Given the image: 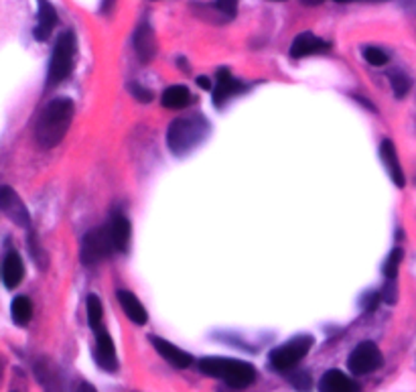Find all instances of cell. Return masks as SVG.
<instances>
[{
	"mask_svg": "<svg viewBox=\"0 0 416 392\" xmlns=\"http://www.w3.org/2000/svg\"><path fill=\"white\" fill-rule=\"evenodd\" d=\"M118 303L122 307L124 315L136 326H144L148 321V313L144 309V305L138 301V297L131 291H118Z\"/></svg>",
	"mask_w": 416,
	"mask_h": 392,
	"instance_id": "9a60e30c",
	"label": "cell"
},
{
	"mask_svg": "<svg viewBox=\"0 0 416 392\" xmlns=\"http://www.w3.org/2000/svg\"><path fill=\"white\" fill-rule=\"evenodd\" d=\"M0 374H2V362H0Z\"/></svg>",
	"mask_w": 416,
	"mask_h": 392,
	"instance_id": "e575fe53",
	"label": "cell"
},
{
	"mask_svg": "<svg viewBox=\"0 0 416 392\" xmlns=\"http://www.w3.org/2000/svg\"><path fill=\"white\" fill-rule=\"evenodd\" d=\"M57 25V13L53 9V4L49 0H39V13H37V26L33 31L35 39L47 41L49 35L53 33V29Z\"/></svg>",
	"mask_w": 416,
	"mask_h": 392,
	"instance_id": "2e32d148",
	"label": "cell"
},
{
	"mask_svg": "<svg viewBox=\"0 0 416 392\" xmlns=\"http://www.w3.org/2000/svg\"><path fill=\"white\" fill-rule=\"evenodd\" d=\"M313 346L311 336H297L293 340H288L286 343H283L280 348H276L270 352V366L285 372V370H290L299 364L300 360L309 353Z\"/></svg>",
	"mask_w": 416,
	"mask_h": 392,
	"instance_id": "5b68a950",
	"label": "cell"
},
{
	"mask_svg": "<svg viewBox=\"0 0 416 392\" xmlns=\"http://www.w3.org/2000/svg\"><path fill=\"white\" fill-rule=\"evenodd\" d=\"M347 366H350L351 374H355V376L370 374V372H374V370L382 366V352L374 341H362L350 353Z\"/></svg>",
	"mask_w": 416,
	"mask_h": 392,
	"instance_id": "52a82bcc",
	"label": "cell"
},
{
	"mask_svg": "<svg viewBox=\"0 0 416 392\" xmlns=\"http://www.w3.org/2000/svg\"><path fill=\"white\" fill-rule=\"evenodd\" d=\"M335 2H351V0H335Z\"/></svg>",
	"mask_w": 416,
	"mask_h": 392,
	"instance_id": "836d02e7",
	"label": "cell"
},
{
	"mask_svg": "<svg viewBox=\"0 0 416 392\" xmlns=\"http://www.w3.org/2000/svg\"><path fill=\"white\" fill-rule=\"evenodd\" d=\"M23 275H25V266H23V261L19 256V252L11 250L6 254V258L2 262V281L6 288L19 287V283L23 281Z\"/></svg>",
	"mask_w": 416,
	"mask_h": 392,
	"instance_id": "d6986e66",
	"label": "cell"
},
{
	"mask_svg": "<svg viewBox=\"0 0 416 392\" xmlns=\"http://www.w3.org/2000/svg\"><path fill=\"white\" fill-rule=\"evenodd\" d=\"M364 59L370 66L382 67L388 64V53L384 51V49H380V47H365Z\"/></svg>",
	"mask_w": 416,
	"mask_h": 392,
	"instance_id": "d4e9b609",
	"label": "cell"
},
{
	"mask_svg": "<svg viewBox=\"0 0 416 392\" xmlns=\"http://www.w3.org/2000/svg\"><path fill=\"white\" fill-rule=\"evenodd\" d=\"M108 236L114 244L116 252H126L128 248V240H131V222L122 216V213H114L110 218V222L106 223Z\"/></svg>",
	"mask_w": 416,
	"mask_h": 392,
	"instance_id": "4fadbf2b",
	"label": "cell"
},
{
	"mask_svg": "<svg viewBox=\"0 0 416 392\" xmlns=\"http://www.w3.org/2000/svg\"><path fill=\"white\" fill-rule=\"evenodd\" d=\"M215 9L225 19H234L235 11H238V0H215Z\"/></svg>",
	"mask_w": 416,
	"mask_h": 392,
	"instance_id": "484cf974",
	"label": "cell"
},
{
	"mask_svg": "<svg viewBox=\"0 0 416 392\" xmlns=\"http://www.w3.org/2000/svg\"><path fill=\"white\" fill-rule=\"evenodd\" d=\"M189 102H191V92L185 86H171L161 98V104L169 110H181L185 106H189Z\"/></svg>",
	"mask_w": 416,
	"mask_h": 392,
	"instance_id": "ffe728a7",
	"label": "cell"
},
{
	"mask_svg": "<svg viewBox=\"0 0 416 392\" xmlns=\"http://www.w3.org/2000/svg\"><path fill=\"white\" fill-rule=\"evenodd\" d=\"M329 49H331V43L319 39L313 33H300L299 37L293 41V45H290V57L300 59V57L315 55V53H325Z\"/></svg>",
	"mask_w": 416,
	"mask_h": 392,
	"instance_id": "8fae6325",
	"label": "cell"
},
{
	"mask_svg": "<svg viewBox=\"0 0 416 392\" xmlns=\"http://www.w3.org/2000/svg\"><path fill=\"white\" fill-rule=\"evenodd\" d=\"M293 384H295L300 392H309V388H311V376L305 374V372H300V374H297V376L293 378Z\"/></svg>",
	"mask_w": 416,
	"mask_h": 392,
	"instance_id": "f1b7e54d",
	"label": "cell"
},
{
	"mask_svg": "<svg viewBox=\"0 0 416 392\" xmlns=\"http://www.w3.org/2000/svg\"><path fill=\"white\" fill-rule=\"evenodd\" d=\"M114 250V244L108 236V230L100 228V230H91L90 234L83 236L81 240V248H79V256H81V262L86 266H91V264H98L100 261H104L106 256H110Z\"/></svg>",
	"mask_w": 416,
	"mask_h": 392,
	"instance_id": "8992f818",
	"label": "cell"
},
{
	"mask_svg": "<svg viewBox=\"0 0 416 392\" xmlns=\"http://www.w3.org/2000/svg\"><path fill=\"white\" fill-rule=\"evenodd\" d=\"M380 155H382V161H384V165H386V169L390 173L392 181L396 184V187H404L406 177H404L402 165H400V159H398L394 143L392 141H384L382 146H380Z\"/></svg>",
	"mask_w": 416,
	"mask_h": 392,
	"instance_id": "e0dca14e",
	"label": "cell"
},
{
	"mask_svg": "<svg viewBox=\"0 0 416 392\" xmlns=\"http://www.w3.org/2000/svg\"><path fill=\"white\" fill-rule=\"evenodd\" d=\"M128 90H131V94L136 98V100H141V102H151L153 100V92L151 90H146L144 86H141V84H128Z\"/></svg>",
	"mask_w": 416,
	"mask_h": 392,
	"instance_id": "4316f807",
	"label": "cell"
},
{
	"mask_svg": "<svg viewBox=\"0 0 416 392\" xmlns=\"http://www.w3.org/2000/svg\"><path fill=\"white\" fill-rule=\"evenodd\" d=\"M134 49H136L138 59L144 61V64H148V61L155 59L156 37L155 31L151 29L148 23H143V25L136 29V33H134Z\"/></svg>",
	"mask_w": 416,
	"mask_h": 392,
	"instance_id": "7c38bea8",
	"label": "cell"
},
{
	"mask_svg": "<svg viewBox=\"0 0 416 392\" xmlns=\"http://www.w3.org/2000/svg\"><path fill=\"white\" fill-rule=\"evenodd\" d=\"M78 392H98L91 384H88V382H83V384H79Z\"/></svg>",
	"mask_w": 416,
	"mask_h": 392,
	"instance_id": "4dcf8cb0",
	"label": "cell"
},
{
	"mask_svg": "<svg viewBox=\"0 0 416 392\" xmlns=\"http://www.w3.org/2000/svg\"><path fill=\"white\" fill-rule=\"evenodd\" d=\"M199 370L211 378L223 380L232 388H246L256 380V368L232 358H203L199 362Z\"/></svg>",
	"mask_w": 416,
	"mask_h": 392,
	"instance_id": "7a4b0ae2",
	"label": "cell"
},
{
	"mask_svg": "<svg viewBox=\"0 0 416 392\" xmlns=\"http://www.w3.org/2000/svg\"><path fill=\"white\" fill-rule=\"evenodd\" d=\"M242 90H244V84L238 81V79L232 76L230 69L221 67L220 71H218L215 86H213V90H211V92H213V102H215V106H221L225 100H230L232 96L240 94Z\"/></svg>",
	"mask_w": 416,
	"mask_h": 392,
	"instance_id": "30bf717a",
	"label": "cell"
},
{
	"mask_svg": "<svg viewBox=\"0 0 416 392\" xmlns=\"http://www.w3.org/2000/svg\"><path fill=\"white\" fill-rule=\"evenodd\" d=\"M102 317H104V307L102 301L98 299V295H90L88 297V321L93 331H98L102 327Z\"/></svg>",
	"mask_w": 416,
	"mask_h": 392,
	"instance_id": "7402d4cb",
	"label": "cell"
},
{
	"mask_svg": "<svg viewBox=\"0 0 416 392\" xmlns=\"http://www.w3.org/2000/svg\"><path fill=\"white\" fill-rule=\"evenodd\" d=\"M0 211H4L6 218L13 223H16L19 228H29L31 226L29 209H26L23 199L19 197V194L14 191L13 187H6V185L0 187Z\"/></svg>",
	"mask_w": 416,
	"mask_h": 392,
	"instance_id": "ba28073f",
	"label": "cell"
},
{
	"mask_svg": "<svg viewBox=\"0 0 416 392\" xmlns=\"http://www.w3.org/2000/svg\"><path fill=\"white\" fill-rule=\"evenodd\" d=\"M402 256H404L402 248H394L390 254H388V258H386V262H384V276H386L388 281H396L398 271H400Z\"/></svg>",
	"mask_w": 416,
	"mask_h": 392,
	"instance_id": "603a6c76",
	"label": "cell"
},
{
	"mask_svg": "<svg viewBox=\"0 0 416 392\" xmlns=\"http://www.w3.org/2000/svg\"><path fill=\"white\" fill-rule=\"evenodd\" d=\"M151 341H153V346H155V350L167 362H169L171 366H175V368H189L191 366V362H193V358L189 356L187 352H183L181 348H177V346H173L171 341H167V340H163V338H151Z\"/></svg>",
	"mask_w": 416,
	"mask_h": 392,
	"instance_id": "5bb4252c",
	"label": "cell"
},
{
	"mask_svg": "<svg viewBox=\"0 0 416 392\" xmlns=\"http://www.w3.org/2000/svg\"><path fill=\"white\" fill-rule=\"evenodd\" d=\"M76 49H78V43H76V35L71 31H67L57 39L55 47H53L49 69H47V84L49 86H57L71 76L73 61H76Z\"/></svg>",
	"mask_w": 416,
	"mask_h": 392,
	"instance_id": "277c9868",
	"label": "cell"
},
{
	"mask_svg": "<svg viewBox=\"0 0 416 392\" xmlns=\"http://www.w3.org/2000/svg\"><path fill=\"white\" fill-rule=\"evenodd\" d=\"M197 84H199V88H201V90H213L211 79L206 78V76H199V78H197Z\"/></svg>",
	"mask_w": 416,
	"mask_h": 392,
	"instance_id": "f546056e",
	"label": "cell"
},
{
	"mask_svg": "<svg viewBox=\"0 0 416 392\" xmlns=\"http://www.w3.org/2000/svg\"><path fill=\"white\" fill-rule=\"evenodd\" d=\"M390 84L396 98H404L410 90V79L408 76H404L402 71H390Z\"/></svg>",
	"mask_w": 416,
	"mask_h": 392,
	"instance_id": "cb8c5ba5",
	"label": "cell"
},
{
	"mask_svg": "<svg viewBox=\"0 0 416 392\" xmlns=\"http://www.w3.org/2000/svg\"><path fill=\"white\" fill-rule=\"evenodd\" d=\"M73 120V102L69 98H55L41 112L37 122V143L43 149H53L64 141Z\"/></svg>",
	"mask_w": 416,
	"mask_h": 392,
	"instance_id": "6da1fadb",
	"label": "cell"
},
{
	"mask_svg": "<svg viewBox=\"0 0 416 392\" xmlns=\"http://www.w3.org/2000/svg\"><path fill=\"white\" fill-rule=\"evenodd\" d=\"M303 4H309V6H317V4H321L323 0H300Z\"/></svg>",
	"mask_w": 416,
	"mask_h": 392,
	"instance_id": "1f68e13d",
	"label": "cell"
},
{
	"mask_svg": "<svg viewBox=\"0 0 416 392\" xmlns=\"http://www.w3.org/2000/svg\"><path fill=\"white\" fill-rule=\"evenodd\" d=\"M29 250L33 252V256H35V261L39 262L41 268H45V264H47V258L43 256V250H41L39 242H37V238L31 234L29 236Z\"/></svg>",
	"mask_w": 416,
	"mask_h": 392,
	"instance_id": "83f0119b",
	"label": "cell"
},
{
	"mask_svg": "<svg viewBox=\"0 0 416 392\" xmlns=\"http://www.w3.org/2000/svg\"><path fill=\"white\" fill-rule=\"evenodd\" d=\"M11 315H13V321L16 326H26L33 317V305L25 295H19L14 297L13 305H11Z\"/></svg>",
	"mask_w": 416,
	"mask_h": 392,
	"instance_id": "44dd1931",
	"label": "cell"
},
{
	"mask_svg": "<svg viewBox=\"0 0 416 392\" xmlns=\"http://www.w3.org/2000/svg\"><path fill=\"white\" fill-rule=\"evenodd\" d=\"M209 124L203 116H187L173 120L167 131V144L175 155H185L206 141Z\"/></svg>",
	"mask_w": 416,
	"mask_h": 392,
	"instance_id": "3957f363",
	"label": "cell"
},
{
	"mask_svg": "<svg viewBox=\"0 0 416 392\" xmlns=\"http://www.w3.org/2000/svg\"><path fill=\"white\" fill-rule=\"evenodd\" d=\"M96 362L98 366L106 372H116L118 370V358L114 341L110 338V333L104 327L98 329V340H96Z\"/></svg>",
	"mask_w": 416,
	"mask_h": 392,
	"instance_id": "9c48e42d",
	"label": "cell"
},
{
	"mask_svg": "<svg viewBox=\"0 0 416 392\" xmlns=\"http://www.w3.org/2000/svg\"><path fill=\"white\" fill-rule=\"evenodd\" d=\"M110 6V0H106V4H104V9H108Z\"/></svg>",
	"mask_w": 416,
	"mask_h": 392,
	"instance_id": "d6a6232c",
	"label": "cell"
},
{
	"mask_svg": "<svg viewBox=\"0 0 416 392\" xmlns=\"http://www.w3.org/2000/svg\"><path fill=\"white\" fill-rule=\"evenodd\" d=\"M319 392H360V386L339 370H329L319 382Z\"/></svg>",
	"mask_w": 416,
	"mask_h": 392,
	"instance_id": "ac0fdd59",
	"label": "cell"
}]
</instances>
